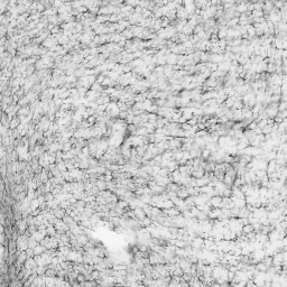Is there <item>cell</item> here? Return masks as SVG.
<instances>
[{"instance_id": "d6a6232c", "label": "cell", "mask_w": 287, "mask_h": 287, "mask_svg": "<svg viewBox=\"0 0 287 287\" xmlns=\"http://www.w3.org/2000/svg\"><path fill=\"white\" fill-rule=\"evenodd\" d=\"M120 117H121V118H127V113H124V112L120 113Z\"/></svg>"}, {"instance_id": "603a6c76", "label": "cell", "mask_w": 287, "mask_h": 287, "mask_svg": "<svg viewBox=\"0 0 287 287\" xmlns=\"http://www.w3.org/2000/svg\"><path fill=\"white\" fill-rule=\"evenodd\" d=\"M57 168L61 171V172H65V171H69L67 169V167H66V165H65V162L64 161H62V162H60V163H57Z\"/></svg>"}, {"instance_id": "ffe728a7", "label": "cell", "mask_w": 287, "mask_h": 287, "mask_svg": "<svg viewBox=\"0 0 287 287\" xmlns=\"http://www.w3.org/2000/svg\"><path fill=\"white\" fill-rule=\"evenodd\" d=\"M117 205H118V206H120L121 209L124 210V209H128V207H129V202H128V201H126V200H119V201H118V203H117Z\"/></svg>"}, {"instance_id": "4dcf8cb0", "label": "cell", "mask_w": 287, "mask_h": 287, "mask_svg": "<svg viewBox=\"0 0 287 287\" xmlns=\"http://www.w3.org/2000/svg\"><path fill=\"white\" fill-rule=\"evenodd\" d=\"M41 212V209H37V210H34V211L31 212V215H34V216H37V215L39 214Z\"/></svg>"}, {"instance_id": "d6986e66", "label": "cell", "mask_w": 287, "mask_h": 287, "mask_svg": "<svg viewBox=\"0 0 287 287\" xmlns=\"http://www.w3.org/2000/svg\"><path fill=\"white\" fill-rule=\"evenodd\" d=\"M97 186L100 188V191H103V190H107V182L105 181H102V180H98L97 182Z\"/></svg>"}, {"instance_id": "cb8c5ba5", "label": "cell", "mask_w": 287, "mask_h": 287, "mask_svg": "<svg viewBox=\"0 0 287 287\" xmlns=\"http://www.w3.org/2000/svg\"><path fill=\"white\" fill-rule=\"evenodd\" d=\"M44 196H45L46 202H51V201H53V200L55 199V195L53 194L52 192H46V193L44 194Z\"/></svg>"}, {"instance_id": "5b68a950", "label": "cell", "mask_w": 287, "mask_h": 287, "mask_svg": "<svg viewBox=\"0 0 287 287\" xmlns=\"http://www.w3.org/2000/svg\"><path fill=\"white\" fill-rule=\"evenodd\" d=\"M249 145H250V143H249V139L246 138V137H243V138L239 139L238 145H237V148H238V150H243V149H246Z\"/></svg>"}, {"instance_id": "7a4b0ae2", "label": "cell", "mask_w": 287, "mask_h": 287, "mask_svg": "<svg viewBox=\"0 0 287 287\" xmlns=\"http://www.w3.org/2000/svg\"><path fill=\"white\" fill-rule=\"evenodd\" d=\"M284 263V258H283V252L278 251L273 256V265L274 266H282Z\"/></svg>"}, {"instance_id": "6da1fadb", "label": "cell", "mask_w": 287, "mask_h": 287, "mask_svg": "<svg viewBox=\"0 0 287 287\" xmlns=\"http://www.w3.org/2000/svg\"><path fill=\"white\" fill-rule=\"evenodd\" d=\"M191 246L193 247V248H196V249H202L203 247H204V239L202 238V237L200 236H196L191 241Z\"/></svg>"}, {"instance_id": "44dd1931", "label": "cell", "mask_w": 287, "mask_h": 287, "mask_svg": "<svg viewBox=\"0 0 287 287\" xmlns=\"http://www.w3.org/2000/svg\"><path fill=\"white\" fill-rule=\"evenodd\" d=\"M38 243H39V242H38L37 240H35L33 237H29V238H28V247H29V248H33V249H34Z\"/></svg>"}, {"instance_id": "9a60e30c", "label": "cell", "mask_w": 287, "mask_h": 287, "mask_svg": "<svg viewBox=\"0 0 287 287\" xmlns=\"http://www.w3.org/2000/svg\"><path fill=\"white\" fill-rule=\"evenodd\" d=\"M252 231H255V229H254V226L251 223H248V224L242 226V233L243 235H248V233H250Z\"/></svg>"}, {"instance_id": "4316f807", "label": "cell", "mask_w": 287, "mask_h": 287, "mask_svg": "<svg viewBox=\"0 0 287 287\" xmlns=\"http://www.w3.org/2000/svg\"><path fill=\"white\" fill-rule=\"evenodd\" d=\"M26 222H27V224L28 226H31V224H35V216L34 215H29L27 219H26Z\"/></svg>"}, {"instance_id": "4fadbf2b", "label": "cell", "mask_w": 287, "mask_h": 287, "mask_svg": "<svg viewBox=\"0 0 287 287\" xmlns=\"http://www.w3.org/2000/svg\"><path fill=\"white\" fill-rule=\"evenodd\" d=\"M58 149H60V143L58 141H54L48 146V152H51V153H56Z\"/></svg>"}, {"instance_id": "7402d4cb", "label": "cell", "mask_w": 287, "mask_h": 287, "mask_svg": "<svg viewBox=\"0 0 287 287\" xmlns=\"http://www.w3.org/2000/svg\"><path fill=\"white\" fill-rule=\"evenodd\" d=\"M56 228L54 224H51L50 226H47V233H48V236H55V233H56Z\"/></svg>"}, {"instance_id": "8fae6325", "label": "cell", "mask_w": 287, "mask_h": 287, "mask_svg": "<svg viewBox=\"0 0 287 287\" xmlns=\"http://www.w3.org/2000/svg\"><path fill=\"white\" fill-rule=\"evenodd\" d=\"M140 223H141V226H143V228H147V226H152V224H153V220H152V218H150V216L146 215V216L144 218V220L140 221Z\"/></svg>"}, {"instance_id": "ba28073f", "label": "cell", "mask_w": 287, "mask_h": 287, "mask_svg": "<svg viewBox=\"0 0 287 287\" xmlns=\"http://www.w3.org/2000/svg\"><path fill=\"white\" fill-rule=\"evenodd\" d=\"M133 212H135V214H136L137 219H138L139 221L144 220V218L146 216V213H145V211H144L143 207H136V209L133 210Z\"/></svg>"}, {"instance_id": "9c48e42d", "label": "cell", "mask_w": 287, "mask_h": 287, "mask_svg": "<svg viewBox=\"0 0 287 287\" xmlns=\"http://www.w3.org/2000/svg\"><path fill=\"white\" fill-rule=\"evenodd\" d=\"M54 214H55V216L57 219H63L65 216V214H66V211H65V209H62V207L58 206L57 209L54 210Z\"/></svg>"}, {"instance_id": "52a82bcc", "label": "cell", "mask_w": 287, "mask_h": 287, "mask_svg": "<svg viewBox=\"0 0 287 287\" xmlns=\"http://www.w3.org/2000/svg\"><path fill=\"white\" fill-rule=\"evenodd\" d=\"M277 162L275 159H273V161H269L268 162V165H267V174H270V173H274V172H276L277 169Z\"/></svg>"}, {"instance_id": "30bf717a", "label": "cell", "mask_w": 287, "mask_h": 287, "mask_svg": "<svg viewBox=\"0 0 287 287\" xmlns=\"http://www.w3.org/2000/svg\"><path fill=\"white\" fill-rule=\"evenodd\" d=\"M28 259V255H27V252H26V250H22L20 254H19V256L17 258V263H19L21 265H24L25 264V261Z\"/></svg>"}, {"instance_id": "e0dca14e", "label": "cell", "mask_w": 287, "mask_h": 287, "mask_svg": "<svg viewBox=\"0 0 287 287\" xmlns=\"http://www.w3.org/2000/svg\"><path fill=\"white\" fill-rule=\"evenodd\" d=\"M39 206H41V203H39V201H38V199L36 197V199H33L31 201V210L34 211V210H37V209H39Z\"/></svg>"}, {"instance_id": "d4e9b609", "label": "cell", "mask_w": 287, "mask_h": 287, "mask_svg": "<svg viewBox=\"0 0 287 287\" xmlns=\"http://www.w3.org/2000/svg\"><path fill=\"white\" fill-rule=\"evenodd\" d=\"M91 275H92L93 279L98 280V279H100V275H101V271H100V270H98V269H94L92 273H91Z\"/></svg>"}, {"instance_id": "836d02e7", "label": "cell", "mask_w": 287, "mask_h": 287, "mask_svg": "<svg viewBox=\"0 0 287 287\" xmlns=\"http://www.w3.org/2000/svg\"><path fill=\"white\" fill-rule=\"evenodd\" d=\"M285 233H286V236H287V228L285 229Z\"/></svg>"}, {"instance_id": "277c9868", "label": "cell", "mask_w": 287, "mask_h": 287, "mask_svg": "<svg viewBox=\"0 0 287 287\" xmlns=\"http://www.w3.org/2000/svg\"><path fill=\"white\" fill-rule=\"evenodd\" d=\"M163 211L167 214V216H171V218H174L176 215L182 213L177 206H173V207H171V209H163Z\"/></svg>"}, {"instance_id": "f546056e", "label": "cell", "mask_w": 287, "mask_h": 287, "mask_svg": "<svg viewBox=\"0 0 287 287\" xmlns=\"http://www.w3.org/2000/svg\"><path fill=\"white\" fill-rule=\"evenodd\" d=\"M183 159H185V161L192 159V157H191V154H190V152H184V154H183Z\"/></svg>"}, {"instance_id": "5bb4252c", "label": "cell", "mask_w": 287, "mask_h": 287, "mask_svg": "<svg viewBox=\"0 0 287 287\" xmlns=\"http://www.w3.org/2000/svg\"><path fill=\"white\" fill-rule=\"evenodd\" d=\"M223 182H224L228 186H232V185H233V182H235V177H232L231 175H229V174H226L224 175V178H223Z\"/></svg>"}, {"instance_id": "7c38bea8", "label": "cell", "mask_w": 287, "mask_h": 287, "mask_svg": "<svg viewBox=\"0 0 287 287\" xmlns=\"http://www.w3.org/2000/svg\"><path fill=\"white\" fill-rule=\"evenodd\" d=\"M250 211L247 209V206L245 207H241L240 210H239V214H238V218H248L249 215H250Z\"/></svg>"}, {"instance_id": "3957f363", "label": "cell", "mask_w": 287, "mask_h": 287, "mask_svg": "<svg viewBox=\"0 0 287 287\" xmlns=\"http://www.w3.org/2000/svg\"><path fill=\"white\" fill-rule=\"evenodd\" d=\"M222 199H223V196H221V195H215V196H212V197H211V200L209 201V203L211 204L212 207H220V205L222 203Z\"/></svg>"}, {"instance_id": "484cf974", "label": "cell", "mask_w": 287, "mask_h": 287, "mask_svg": "<svg viewBox=\"0 0 287 287\" xmlns=\"http://www.w3.org/2000/svg\"><path fill=\"white\" fill-rule=\"evenodd\" d=\"M46 276H56V269H53V268H47L46 269Z\"/></svg>"}, {"instance_id": "2e32d148", "label": "cell", "mask_w": 287, "mask_h": 287, "mask_svg": "<svg viewBox=\"0 0 287 287\" xmlns=\"http://www.w3.org/2000/svg\"><path fill=\"white\" fill-rule=\"evenodd\" d=\"M255 266H256L257 270H259V271H267V270H268V268H269V267L267 266L266 264H264L263 261H259V263H257Z\"/></svg>"}, {"instance_id": "f1b7e54d", "label": "cell", "mask_w": 287, "mask_h": 287, "mask_svg": "<svg viewBox=\"0 0 287 287\" xmlns=\"http://www.w3.org/2000/svg\"><path fill=\"white\" fill-rule=\"evenodd\" d=\"M18 124H19V120H18V119H14V120L10 122V129L11 130H12V129H15Z\"/></svg>"}, {"instance_id": "ac0fdd59", "label": "cell", "mask_w": 287, "mask_h": 287, "mask_svg": "<svg viewBox=\"0 0 287 287\" xmlns=\"http://www.w3.org/2000/svg\"><path fill=\"white\" fill-rule=\"evenodd\" d=\"M211 150L210 149H207V148H204V149H202V154H201V158L202 159H204V161H207L209 159V157L211 156Z\"/></svg>"}, {"instance_id": "8992f818", "label": "cell", "mask_w": 287, "mask_h": 287, "mask_svg": "<svg viewBox=\"0 0 287 287\" xmlns=\"http://www.w3.org/2000/svg\"><path fill=\"white\" fill-rule=\"evenodd\" d=\"M76 240H78V242L83 247L89 242L90 238H89L88 235H85V233H81V235H78V236H76Z\"/></svg>"}, {"instance_id": "1f68e13d", "label": "cell", "mask_w": 287, "mask_h": 287, "mask_svg": "<svg viewBox=\"0 0 287 287\" xmlns=\"http://www.w3.org/2000/svg\"><path fill=\"white\" fill-rule=\"evenodd\" d=\"M283 258H284V261H287V251L283 252Z\"/></svg>"}, {"instance_id": "83f0119b", "label": "cell", "mask_w": 287, "mask_h": 287, "mask_svg": "<svg viewBox=\"0 0 287 287\" xmlns=\"http://www.w3.org/2000/svg\"><path fill=\"white\" fill-rule=\"evenodd\" d=\"M235 277H236V273H235V271H230V270H229V273H228V280L231 283V282H233V280H235Z\"/></svg>"}]
</instances>
